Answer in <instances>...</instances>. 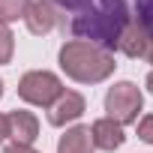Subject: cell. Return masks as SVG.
<instances>
[{
    "label": "cell",
    "instance_id": "15",
    "mask_svg": "<svg viewBox=\"0 0 153 153\" xmlns=\"http://www.w3.org/2000/svg\"><path fill=\"white\" fill-rule=\"evenodd\" d=\"M51 3H57L60 9H69V12L78 15V12H84V9L93 3V0H51Z\"/></svg>",
    "mask_w": 153,
    "mask_h": 153
},
{
    "label": "cell",
    "instance_id": "14",
    "mask_svg": "<svg viewBox=\"0 0 153 153\" xmlns=\"http://www.w3.org/2000/svg\"><path fill=\"white\" fill-rule=\"evenodd\" d=\"M138 138L144 144H153V114H147V117L138 120Z\"/></svg>",
    "mask_w": 153,
    "mask_h": 153
},
{
    "label": "cell",
    "instance_id": "18",
    "mask_svg": "<svg viewBox=\"0 0 153 153\" xmlns=\"http://www.w3.org/2000/svg\"><path fill=\"white\" fill-rule=\"evenodd\" d=\"M144 57H147V60L153 63V36H150V45H147V54H144Z\"/></svg>",
    "mask_w": 153,
    "mask_h": 153
},
{
    "label": "cell",
    "instance_id": "16",
    "mask_svg": "<svg viewBox=\"0 0 153 153\" xmlns=\"http://www.w3.org/2000/svg\"><path fill=\"white\" fill-rule=\"evenodd\" d=\"M3 153H36V150H33V147H21V144H9Z\"/></svg>",
    "mask_w": 153,
    "mask_h": 153
},
{
    "label": "cell",
    "instance_id": "2",
    "mask_svg": "<svg viewBox=\"0 0 153 153\" xmlns=\"http://www.w3.org/2000/svg\"><path fill=\"white\" fill-rule=\"evenodd\" d=\"M60 69L78 84H99L117 69V63L114 51H105L81 39H69L60 45Z\"/></svg>",
    "mask_w": 153,
    "mask_h": 153
},
{
    "label": "cell",
    "instance_id": "12",
    "mask_svg": "<svg viewBox=\"0 0 153 153\" xmlns=\"http://www.w3.org/2000/svg\"><path fill=\"white\" fill-rule=\"evenodd\" d=\"M12 51H15V36L6 24H0V66L12 60Z\"/></svg>",
    "mask_w": 153,
    "mask_h": 153
},
{
    "label": "cell",
    "instance_id": "10",
    "mask_svg": "<svg viewBox=\"0 0 153 153\" xmlns=\"http://www.w3.org/2000/svg\"><path fill=\"white\" fill-rule=\"evenodd\" d=\"M93 138H90V126H72L60 135L57 141V153H93Z\"/></svg>",
    "mask_w": 153,
    "mask_h": 153
},
{
    "label": "cell",
    "instance_id": "1",
    "mask_svg": "<svg viewBox=\"0 0 153 153\" xmlns=\"http://www.w3.org/2000/svg\"><path fill=\"white\" fill-rule=\"evenodd\" d=\"M126 24H129V9L123 0H96V3H90L84 12H78L72 18V33L81 42L114 51Z\"/></svg>",
    "mask_w": 153,
    "mask_h": 153
},
{
    "label": "cell",
    "instance_id": "4",
    "mask_svg": "<svg viewBox=\"0 0 153 153\" xmlns=\"http://www.w3.org/2000/svg\"><path fill=\"white\" fill-rule=\"evenodd\" d=\"M144 108V96L132 81H117L108 93H105V111L114 123L126 126V123H138V114Z\"/></svg>",
    "mask_w": 153,
    "mask_h": 153
},
{
    "label": "cell",
    "instance_id": "6",
    "mask_svg": "<svg viewBox=\"0 0 153 153\" xmlns=\"http://www.w3.org/2000/svg\"><path fill=\"white\" fill-rule=\"evenodd\" d=\"M6 135L12 138V144L30 147L39 138V120H36V114L24 111V108H15L12 114H6Z\"/></svg>",
    "mask_w": 153,
    "mask_h": 153
},
{
    "label": "cell",
    "instance_id": "7",
    "mask_svg": "<svg viewBox=\"0 0 153 153\" xmlns=\"http://www.w3.org/2000/svg\"><path fill=\"white\" fill-rule=\"evenodd\" d=\"M24 24L33 36H45L54 30L57 24V12H54V3L51 0H30L27 6V15H24Z\"/></svg>",
    "mask_w": 153,
    "mask_h": 153
},
{
    "label": "cell",
    "instance_id": "13",
    "mask_svg": "<svg viewBox=\"0 0 153 153\" xmlns=\"http://www.w3.org/2000/svg\"><path fill=\"white\" fill-rule=\"evenodd\" d=\"M135 12H138V21L150 30L153 36V0H135Z\"/></svg>",
    "mask_w": 153,
    "mask_h": 153
},
{
    "label": "cell",
    "instance_id": "20",
    "mask_svg": "<svg viewBox=\"0 0 153 153\" xmlns=\"http://www.w3.org/2000/svg\"><path fill=\"white\" fill-rule=\"evenodd\" d=\"M0 96H3V81H0Z\"/></svg>",
    "mask_w": 153,
    "mask_h": 153
},
{
    "label": "cell",
    "instance_id": "17",
    "mask_svg": "<svg viewBox=\"0 0 153 153\" xmlns=\"http://www.w3.org/2000/svg\"><path fill=\"white\" fill-rule=\"evenodd\" d=\"M3 138H6V117L0 114V141H3Z\"/></svg>",
    "mask_w": 153,
    "mask_h": 153
},
{
    "label": "cell",
    "instance_id": "19",
    "mask_svg": "<svg viewBox=\"0 0 153 153\" xmlns=\"http://www.w3.org/2000/svg\"><path fill=\"white\" fill-rule=\"evenodd\" d=\"M147 90H150V93H153V72H150V75H147Z\"/></svg>",
    "mask_w": 153,
    "mask_h": 153
},
{
    "label": "cell",
    "instance_id": "5",
    "mask_svg": "<svg viewBox=\"0 0 153 153\" xmlns=\"http://www.w3.org/2000/svg\"><path fill=\"white\" fill-rule=\"evenodd\" d=\"M84 111H87V102H84V96L78 90H63L54 99V105L48 108V123L51 126H66L72 120H78Z\"/></svg>",
    "mask_w": 153,
    "mask_h": 153
},
{
    "label": "cell",
    "instance_id": "8",
    "mask_svg": "<svg viewBox=\"0 0 153 153\" xmlns=\"http://www.w3.org/2000/svg\"><path fill=\"white\" fill-rule=\"evenodd\" d=\"M147 45H150V30L135 18V21H129L126 27H123V33H120V39H117V51H123L126 57H144L147 54Z\"/></svg>",
    "mask_w": 153,
    "mask_h": 153
},
{
    "label": "cell",
    "instance_id": "11",
    "mask_svg": "<svg viewBox=\"0 0 153 153\" xmlns=\"http://www.w3.org/2000/svg\"><path fill=\"white\" fill-rule=\"evenodd\" d=\"M27 6H30V0H0V24H12L18 18L27 15Z\"/></svg>",
    "mask_w": 153,
    "mask_h": 153
},
{
    "label": "cell",
    "instance_id": "9",
    "mask_svg": "<svg viewBox=\"0 0 153 153\" xmlns=\"http://www.w3.org/2000/svg\"><path fill=\"white\" fill-rule=\"evenodd\" d=\"M90 138H93V147H99V150H117V147H123V141H126V135H123V126L120 123H114L111 117H102V120H96L93 126H90Z\"/></svg>",
    "mask_w": 153,
    "mask_h": 153
},
{
    "label": "cell",
    "instance_id": "3",
    "mask_svg": "<svg viewBox=\"0 0 153 153\" xmlns=\"http://www.w3.org/2000/svg\"><path fill=\"white\" fill-rule=\"evenodd\" d=\"M60 93H63V81L48 69H33L21 75V81H18V96L36 108H51Z\"/></svg>",
    "mask_w": 153,
    "mask_h": 153
}]
</instances>
